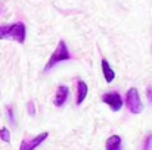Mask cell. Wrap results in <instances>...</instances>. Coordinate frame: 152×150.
Here are the masks:
<instances>
[{"label":"cell","instance_id":"cell-10","mask_svg":"<svg viewBox=\"0 0 152 150\" xmlns=\"http://www.w3.org/2000/svg\"><path fill=\"white\" fill-rule=\"evenodd\" d=\"M0 138H1V141H4V143H10V133H9V130L7 128H1L0 130Z\"/></svg>","mask_w":152,"mask_h":150},{"label":"cell","instance_id":"cell-8","mask_svg":"<svg viewBox=\"0 0 152 150\" xmlns=\"http://www.w3.org/2000/svg\"><path fill=\"white\" fill-rule=\"evenodd\" d=\"M102 74L106 83H112L115 80V71L111 68L109 62L106 59H102Z\"/></svg>","mask_w":152,"mask_h":150},{"label":"cell","instance_id":"cell-1","mask_svg":"<svg viewBox=\"0 0 152 150\" xmlns=\"http://www.w3.org/2000/svg\"><path fill=\"white\" fill-rule=\"evenodd\" d=\"M27 37V28L24 22H15L9 25H0V40L12 38L16 43H24Z\"/></svg>","mask_w":152,"mask_h":150},{"label":"cell","instance_id":"cell-14","mask_svg":"<svg viewBox=\"0 0 152 150\" xmlns=\"http://www.w3.org/2000/svg\"><path fill=\"white\" fill-rule=\"evenodd\" d=\"M146 94H148V101H149V103H152V87H148Z\"/></svg>","mask_w":152,"mask_h":150},{"label":"cell","instance_id":"cell-9","mask_svg":"<svg viewBox=\"0 0 152 150\" xmlns=\"http://www.w3.org/2000/svg\"><path fill=\"white\" fill-rule=\"evenodd\" d=\"M105 149L106 150H121V137L120 136H111L105 141Z\"/></svg>","mask_w":152,"mask_h":150},{"label":"cell","instance_id":"cell-3","mask_svg":"<svg viewBox=\"0 0 152 150\" xmlns=\"http://www.w3.org/2000/svg\"><path fill=\"white\" fill-rule=\"evenodd\" d=\"M126 106L127 109L132 112V113H140L143 110V104H142V100H140V96H139V91L137 88L132 87L127 94H126Z\"/></svg>","mask_w":152,"mask_h":150},{"label":"cell","instance_id":"cell-7","mask_svg":"<svg viewBox=\"0 0 152 150\" xmlns=\"http://www.w3.org/2000/svg\"><path fill=\"white\" fill-rule=\"evenodd\" d=\"M87 93H89L87 84H86L84 81H78V83H77V97H75V104H77V106H80V104L84 101Z\"/></svg>","mask_w":152,"mask_h":150},{"label":"cell","instance_id":"cell-12","mask_svg":"<svg viewBox=\"0 0 152 150\" xmlns=\"http://www.w3.org/2000/svg\"><path fill=\"white\" fill-rule=\"evenodd\" d=\"M7 110V118H9V121H10V124L15 127L16 125V118H15V113H13V109L12 107H7L6 109Z\"/></svg>","mask_w":152,"mask_h":150},{"label":"cell","instance_id":"cell-2","mask_svg":"<svg viewBox=\"0 0 152 150\" xmlns=\"http://www.w3.org/2000/svg\"><path fill=\"white\" fill-rule=\"evenodd\" d=\"M69 59H71V53H69V50H68L66 43H65L64 40H59L56 49L52 53V56L49 57V60H48V63H46V66H45V72L50 71L52 68L56 66L58 63L66 62V60H69Z\"/></svg>","mask_w":152,"mask_h":150},{"label":"cell","instance_id":"cell-5","mask_svg":"<svg viewBox=\"0 0 152 150\" xmlns=\"http://www.w3.org/2000/svg\"><path fill=\"white\" fill-rule=\"evenodd\" d=\"M48 137H49V133L45 131V133H40L39 136H36L31 140H22L21 146H19V150H36Z\"/></svg>","mask_w":152,"mask_h":150},{"label":"cell","instance_id":"cell-11","mask_svg":"<svg viewBox=\"0 0 152 150\" xmlns=\"http://www.w3.org/2000/svg\"><path fill=\"white\" fill-rule=\"evenodd\" d=\"M152 149V134H148L143 140V147L142 150H151Z\"/></svg>","mask_w":152,"mask_h":150},{"label":"cell","instance_id":"cell-4","mask_svg":"<svg viewBox=\"0 0 152 150\" xmlns=\"http://www.w3.org/2000/svg\"><path fill=\"white\" fill-rule=\"evenodd\" d=\"M102 101L106 103L112 112H118L123 107V99H121L118 91H108V93H105L102 96Z\"/></svg>","mask_w":152,"mask_h":150},{"label":"cell","instance_id":"cell-13","mask_svg":"<svg viewBox=\"0 0 152 150\" xmlns=\"http://www.w3.org/2000/svg\"><path fill=\"white\" fill-rule=\"evenodd\" d=\"M27 107H28V115L30 116H34L36 115V104H34V101H28Z\"/></svg>","mask_w":152,"mask_h":150},{"label":"cell","instance_id":"cell-6","mask_svg":"<svg viewBox=\"0 0 152 150\" xmlns=\"http://www.w3.org/2000/svg\"><path fill=\"white\" fill-rule=\"evenodd\" d=\"M69 97V88L66 86H59L58 90H56V94H55V99H53V104L56 107H62L66 100Z\"/></svg>","mask_w":152,"mask_h":150}]
</instances>
